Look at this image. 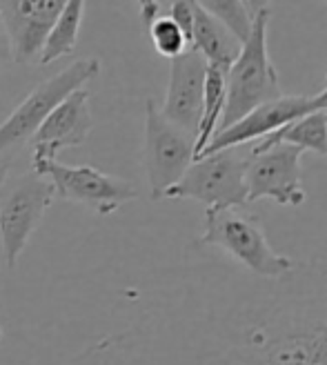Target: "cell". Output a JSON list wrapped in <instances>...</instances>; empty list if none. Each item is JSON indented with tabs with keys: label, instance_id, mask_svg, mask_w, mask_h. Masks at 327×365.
Segmentation results:
<instances>
[{
	"label": "cell",
	"instance_id": "1",
	"mask_svg": "<svg viewBox=\"0 0 327 365\" xmlns=\"http://www.w3.org/2000/svg\"><path fill=\"white\" fill-rule=\"evenodd\" d=\"M150 327L152 365H327V265L261 279L232 261L201 263Z\"/></svg>",
	"mask_w": 327,
	"mask_h": 365
},
{
	"label": "cell",
	"instance_id": "2",
	"mask_svg": "<svg viewBox=\"0 0 327 365\" xmlns=\"http://www.w3.org/2000/svg\"><path fill=\"white\" fill-rule=\"evenodd\" d=\"M198 245L221 250L234 265L261 279H279L296 265L294 259L271 247L261 216L241 207L205 210V230Z\"/></svg>",
	"mask_w": 327,
	"mask_h": 365
},
{
	"label": "cell",
	"instance_id": "3",
	"mask_svg": "<svg viewBox=\"0 0 327 365\" xmlns=\"http://www.w3.org/2000/svg\"><path fill=\"white\" fill-rule=\"evenodd\" d=\"M267 25H269L267 9L254 16L247 41L241 45L239 56H236V61L227 69L225 109L218 130H225L232 123L241 120L259 105L283 96L279 71L274 63L269 61V51H267Z\"/></svg>",
	"mask_w": 327,
	"mask_h": 365
},
{
	"label": "cell",
	"instance_id": "4",
	"mask_svg": "<svg viewBox=\"0 0 327 365\" xmlns=\"http://www.w3.org/2000/svg\"><path fill=\"white\" fill-rule=\"evenodd\" d=\"M98 74H100V61L81 58L67 65L56 76L41 83L7 116V120L0 125V156H7L11 150L29 143L53 107L61 101H65L71 91L83 89Z\"/></svg>",
	"mask_w": 327,
	"mask_h": 365
},
{
	"label": "cell",
	"instance_id": "5",
	"mask_svg": "<svg viewBox=\"0 0 327 365\" xmlns=\"http://www.w3.org/2000/svg\"><path fill=\"white\" fill-rule=\"evenodd\" d=\"M245 163L247 154L239 148L214 152L196 158L176 185L162 198H190L209 207H241L247 205L245 190Z\"/></svg>",
	"mask_w": 327,
	"mask_h": 365
},
{
	"label": "cell",
	"instance_id": "6",
	"mask_svg": "<svg viewBox=\"0 0 327 365\" xmlns=\"http://www.w3.org/2000/svg\"><path fill=\"white\" fill-rule=\"evenodd\" d=\"M31 170L51 180L58 200H74L100 216L114 214L125 203L138 198L132 180L105 174L89 165H63L58 158L31 156Z\"/></svg>",
	"mask_w": 327,
	"mask_h": 365
},
{
	"label": "cell",
	"instance_id": "7",
	"mask_svg": "<svg viewBox=\"0 0 327 365\" xmlns=\"http://www.w3.org/2000/svg\"><path fill=\"white\" fill-rule=\"evenodd\" d=\"M53 200L56 192L51 180L33 170L23 174L0 198V245L9 269L16 267Z\"/></svg>",
	"mask_w": 327,
	"mask_h": 365
},
{
	"label": "cell",
	"instance_id": "8",
	"mask_svg": "<svg viewBox=\"0 0 327 365\" xmlns=\"http://www.w3.org/2000/svg\"><path fill=\"white\" fill-rule=\"evenodd\" d=\"M145 172L150 196L160 200L194 163V136L170 123L152 98L145 103Z\"/></svg>",
	"mask_w": 327,
	"mask_h": 365
},
{
	"label": "cell",
	"instance_id": "9",
	"mask_svg": "<svg viewBox=\"0 0 327 365\" xmlns=\"http://www.w3.org/2000/svg\"><path fill=\"white\" fill-rule=\"evenodd\" d=\"M303 150L294 145L276 143L267 150H249L245 163L247 203L269 198L283 207H299L305 203V187L301 174Z\"/></svg>",
	"mask_w": 327,
	"mask_h": 365
},
{
	"label": "cell",
	"instance_id": "10",
	"mask_svg": "<svg viewBox=\"0 0 327 365\" xmlns=\"http://www.w3.org/2000/svg\"><path fill=\"white\" fill-rule=\"evenodd\" d=\"M65 3L67 0H0V23L16 63H38Z\"/></svg>",
	"mask_w": 327,
	"mask_h": 365
},
{
	"label": "cell",
	"instance_id": "11",
	"mask_svg": "<svg viewBox=\"0 0 327 365\" xmlns=\"http://www.w3.org/2000/svg\"><path fill=\"white\" fill-rule=\"evenodd\" d=\"M312 112H316L312 96H281L269 103H263L256 109H251L249 114H245L241 120L232 123L225 130H218L198 158L214 152L241 148V145L251 140H261L279 132L281 127L289 125L292 120H299Z\"/></svg>",
	"mask_w": 327,
	"mask_h": 365
},
{
	"label": "cell",
	"instance_id": "12",
	"mask_svg": "<svg viewBox=\"0 0 327 365\" xmlns=\"http://www.w3.org/2000/svg\"><path fill=\"white\" fill-rule=\"evenodd\" d=\"M207 61L196 49H187L170 67L167 96L162 103L160 114L170 123L192 134L196 140L198 123L203 112V91H205Z\"/></svg>",
	"mask_w": 327,
	"mask_h": 365
},
{
	"label": "cell",
	"instance_id": "13",
	"mask_svg": "<svg viewBox=\"0 0 327 365\" xmlns=\"http://www.w3.org/2000/svg\"><path fill=\"white\" fill-rule=\"evenodd\" d=\"M94 120L89 114V91L76 89L51 109L49 116L43 120L29 140L31 156L56 158L61 150L78 148L92 132Z\"/></svg>",
	"mask_w": 327,
	"mask_h": 365
},
{
	"label": "cell",
	"instance_id": "14",
	"mask_svg": "<svg viewBox=\"0 0 327 365\" xmlns=\"http://www.w3.org/2000/svg\"><path fill=\"white\" fill-rule=\"evenodd\" d=\"M192 49H196L207 61V65L229 69L241 51V43L234 38V34L218 23L212 14L203 7H194V25H192Z\"/></svg>",
	"mask_w": 327,
	"mask_h": 365
},
{
	"label": "cell",
	"instance_id": "15",
	"mask_svg": "<svg viewBox=\"0 0 327 365\" xmlns=\"http://www.w3.org/2000/svg\"><path fill=\"white\" fill-rule=\"evenodd\" d=\"M276 143L294 145V148L303 152H314L323 158H327V112L318 109V112L307 114L299 120H292L289 125L281 127L279 132L261 138L251 150H267Z\"/></svg>",
	"mask_w": 327,
	"mask_h": 365
},
{
	"label": "cell",
	"instance_id": "16",
	"mask_svg": "<svg viewBox=\"0 0 327 365\" xmlns=\"http://www.w3.org/2000/svg\"><path fill=\"white\" fill-rule=\"evenodd\" d=\"M85 3L87 0H67L65 3V7L61 9L56 23H53L47 41L43 45L41 58H38L41 65H51L74 51L78 43L81 25H83V16H85Z\"/></svg>",
	"mask_w": 327,
	"mask_h": 365
},
{
	"label": "cell",
	"instance_id": "17",
	"mask_svg": "<svg viewBox=\"0 0 327 365\" xmlns=\"http://www.w3.org/2000/svg\"><path fill=\"white\" fill-rule=\"evenodd\" d=\"M225 74L227 71L221 67L207 65L205 74V91H203V112H201V123H198V132L194 140V160L201 156V152L207 148V143L214 138L221 125V116L225 109Z\"/></svg>",
	"mask_w": 327,
	"mask_h": 365
},
{
	"label": "cell",
	"instance_id": "18",
	"mask_svg": "<svg viewBox=\"0 0 327 365\" xmlns=\"http://www.w3.org/2000/svg\"><path fill=\"white\" fill-rule=\"evenodd\" d=\"M196 3L207 14H212L218 23H223L241 45L247 41V36L251 31L254 16L249 14V9L245 7L243 0H196Z\"/></svg>",
	"mask_w": 327,
	"mask_h": 365
},
{
	"label": "cell",
	"instance_id": "19",
	"mask_svg": "<svg viewBox=\"0 0 327 365\" xmlns=\"http://www.w3.org/2000/svg\"><path fill=\"white\" fill-rule=\"evenodd\" d=\"M150 38L154 49L170 61L178 58L180 53H185L190 49V43L185 38V34L180 31V27L172 21L170 16H158L156 21L150 25Z\"/></svg>",
	"mask_w": 327,
	"mask_h": 365
},
{
	"label": "cell",
	"instance_id": "20",
	"mask_svg": "<svg viewBox=\"0 0 327 365\" xmlns=\"http://www.w3.org/2000/svg\"><path fill=\"white\" fill-rule=\"evenodd\" d=\"M140 7V21L145 25V29H150V25L160 16V5L158 0H136Z\"/></svg>",
	"mask_w": 327,
	"mask_h": 365
},
{
	"label": "cell",
	"instance_id": "21",
	"mask_svg": "<svg viewBox=\"0 0 327 365\" xmlns=\"http://www.w3.org/2000/svg\"><path fill=\"white\" fill-rule=\"evenodd\" d=\"M243 3H245V7L249 9L251 16H256L263 9H267V0H243Z\"/></svg>",
	"mask_w": 327,
	"mask_h": 365
},
{
	"label": "cell",
	"instance_id": "22",
	"mask_svg": "<svg viewBox=\"0 0 327 365\" xmlns=\"http://www.w3.org/2000/svg\"><path fill=\"white\" fill-rule=\"evenodd\" d=\"M9 165L11 160L7 156H0V192L5 187V180H7V174H9Z\"/></svg>",
	"mask_w": 327,
	"mask_h": 365
},
{
	"label": "cell",
	"instance_id": "23",
	"mask_svg": "<svg viewBox=\"0 0 327 365\" xmlns=\"http://www.w3.org/2000/svg\"><path fill=\"white\" fill-rule=\"evenodd\" d=\"M312 103H314V109H316V112H318V109H325V112H327V87L321 91V94L312 96Z\"/></svg>",
	"mask_w": 327,
	"mask_h": 365
},
{
	"label": "cell",
	"instance_id": "24",
	"mask_svg": "<svg viewBox=\"0 0 327 365\" xmlns=\"http://www.w3.org/2000/svg\"><path fill=\"white\" fill-rule=\"evenodd\" d=\"M0 31H3V34H5V29H3V23H0Z\"/></svg>",
	"mask_w": 327,
	"mask_h": 365
},
{
	"label": "cell",
	"instance_id": "25",
	"mask_svg": "<svg viewBox=\"0 0 327 365\" xmlns=\"http://www.w3.org/2000/svg\"><path fill=\"white\" fill-rule=\"evenodd\" d=\"M325 87H327V74H325Z\"/></svg>",
	"mask_w": 327,
	"mask_h": 365
},
{
	"label": "cell",
	"instance_id": "26",
	"mask_svg": "<svg viewBox=\"0 0 327 365\" xmlns=\"http://www.w3.org/2000/svg\"><path fill=\"white\" fill-rule=\"evenodd\" d=\"M0 339H3V330H0Z\"/></svg>",
	"mask_w": 327,
	"mask_h": 365
},
{
	"label": "cell",
	"instance_id": "27",
	"mask_svg": "<svg viewBox=\"0 0 327 365\" xmlns=\"http://www.w3.org/2000/svg\"><path fill=\"white\" fill-rule=\"evenodd\" d=\"M325 3H327V0H325Z\"/></svg>",
	"mask_w": 327,
	"mask_h": 365
}]
</instances>
